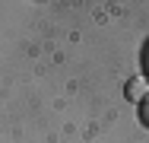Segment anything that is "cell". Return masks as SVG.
<instances>
[{"instance_id":"2","label":"cell","mask_w":149,"mask_h":143,"mask_svg":"<svg viewBox=\"0 0 149 143\" xmlns=\"http://www.w3.org/2000/svg\"><path fill=\"white\" fill-rule=\"evenodd\" d=\"M140 118L149 124V95H146V102H143V108H140Z\"/></svg>"},{"instance_id":"1","label":"cell","mask_w":149,"mask_h":143,"mask_svg":"<svg viewBox=\"0 0 149 143\" xmlns=\"http://www.w3.org/2000/svg\"><path fill=\"white\" fill-rule=\"evenodd\" d=\"M143 92H149V83H146V80H133V83L127 86V95H130L133 102H136V99H140Z\"/></svg>"}]
</instances>
